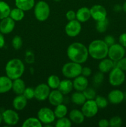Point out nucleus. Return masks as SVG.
<instances>
[{"label":"nucleus","instance_id":"nucleus-49","mask_svg":"<svg viewBox=\"0 0 126 127\" xmlns=\"http://www.w3.org/2000/svg\"><path fill=\"white\" fill-rule=\"evenodd\" d=\"M3 121V118H2V114L0 112V124L2 123V122Z\"/></svg>","mask_w":126,"mask_h":127},{"label":"nucleus","instance_id":"nucleus-31","mask_svg":"<svg viewBox=\"0 0 126 127\" xmlns=\"http://www.w3.org/2000/svg\"><path fill=\"white\" fill-rule=\"evenodd\" d=\"M61 80L59 77L56 75H51L48 77V80H47V84L49 86L51 89H56L59 87L60 84Z\"/></svg>","mask_w":126,"mask_h":127},{"label":"nucleus","instance_id":"nucleus-39","mask_svg":"<svg viewBox=\"0 0 126 127\" xmlns=\"http://www.w3.org/2000/svg\"><path fill=\"white\" fill-rule=\"evenodd\" d=\"M104 79V75L103 73H101V72H98V73H96V74L94 75L93 78V83L95 84V85L96 86H99L100 84H101L102 83V82L103 81Z\"/></svg>","mask_w":126,"mask_h":127},{"label":"nucleus","instance_id":"nucleus-27","mask_svg":"<svg viewBox=\"0 0 126 127\" xmlns=\"http://www.w3.org/2000/svg\"><path fill=\"white\" fill-rule=\"evenodd\" d=\"M25 11L18 7H16L12 9H11L10 12L9 17L12 18L14 21H21L25 17Z\"/></svg>","mask_w":126,"mask_h":127},{"label":"nucleus","instance_id":"nucleus-19","mask_svg":"<svg viewBox=\"0 0 126 127\" xmlns=\"http://www.w3.org/2000/svg\"><path fill=\"white\" fill-rule=\"evenodd\" d=\"M90 9L87 7H82L76 12V19L80 22H85L91 18Z\"/></svg>","mask_w":126,"mask_h":127},{"label":"nucleus","instance_id":"nucleus-1","mask_svg":"<svg viewBox=\"0 0 126 127\" xmlns=\"http://www.w3.org/2000/svg\"><path fill=\"white\" fill-rule=\"evenodd\" d=\"M67 57L72 62L82 64L86 62L89 57L88 48L80 42H74L67 49Z\"/></svg>","mask_w":126,"mask_h":127},{"label":"nucleus","instance_id":"nucleus-2","mask_svg":"<svg viewBox=\"0 0 126 127\" xmlns=\"http://www.w3.org/2000/svg\"><path fill=\"white\" fill-rule=\"evenodd\" d=\"M88 50L91 58L101 60L107 57L109 47L104 40H95L89 44Z\"/></svg>","mask_w":126,"mask_h":127},{"label":"nucleus","instance_id":"nucleus-30","mask_svg":"<svg viewBox=\"0 0 126 127\" xmlns=\"http://www.w3.org/2000/svg\"><path fill=\"white\" fill-rule=\"evenodd\" d=\"M42 123L38 118L30 117L26 119L22 124L23 127H42Z\"/></svg>","mask_w":126,"mask_h":127},{"label":"nucleus","instance_id":"nucleus-5","mask_svg":"<svg viewBox=\"0 0 126 127\" xmlns=\"http://www.w3.org/2000/svg\"><path fill=\"white\" fill-rule=\"evenodd\" d=\"M34 15L38 21L43 22L47 20L50 15L49 4L44 1H40L35 4Z\"/></svg>","mask_w":126,"mask_h":127},{"label":"nucleus","instance_id":"nucleus-37","mask_svg":"<svg viewBox=\"0 0 126 127\" xmlns=\"http://www.w3.org/2000/svg\"><path fill=\"white\" fill-rule=\"evenodd\" d=\"M109 127H120L122 124V119L119 116L112 117L109 120Z\"/></svg>","mask_w":126,"mask_h":127},{"label":"nucleus","instance_id":"nucleus-40","mask_svg":"<svg viewBox=\"0 0 126 127\" xmlns=\"http://www.w3.org/2000/svg\"><path fill=\"white\" fill-rule=\"evenodd\" d=\"M120 68L124 71H126V57H123L116 62V66Z\"/></svg>","mask_w":126,"mask_h":127},{"label":"nucleus","instance_id":"nucleus-16","mask_svg":"<svg viewBox=\"0 0 126 127\" xmlns=\"http://www.w3.org/2000/svg\"><path fill=\"white\" fill-rule=\"evenodd\" d=\"M63 95L64 94L58 89H53L49 93L48 99L49 100V103L52 105L56 107L63 102V100H64Z\"/></svg>","mask_w":126,"mask_h":127},{"label":"nucleus","instance_id":"nucleus-35","mask_svg":"<svg viewBox=\"0 0 126 127\" xmlns=\"http://www.w3.org/2000/svg\"><path fill=\"white\" fill-rule=\"evenodd\" d=\"M82 92L84 93V95L85 96V97H86V100H93V99H95L96 96V92L91 88L87 87Z\"/></svg>","mask_w":126,"mask_h":127},{"label":"nucleus","instance_id":"nucleus-38","mask_svg":"<svg viewBox=\"0 0 126 127\" xmlns=\"http://www.w3.org/2000/svg\"><path fill=\"white\" fill-rule=\"evenodd\" d=\"M23 95L27 100H31V99L35 98V91L34 89H33L31 87L26 88L24 92L23 93Z\"/></svg>","mask_w":126,"mask_h":127},{"label":"nucleus","instance_id":"nucleus-15","mask_svg":"<svg viewBox=\"0 0 126 127\" xmlns=\"http://www.w3.org/2000/svg\"><path fill=\"white\" fill-rule=\"evenodd\" d=\"M124 99V94L119 89H114L110 91L107 95L109 102L114 105H117L122 102Z\"/></svg>","mask_w":126,"mask_h":127},{"label":"nucleus","instance_id":"nucleus-45","mask_svg":"<svg viewBox=\"0 0 126 127\" xmlns=\"http://www.w3.org/2000/svg\"><path fill=\"white\" fill-rule=\"evenodd\" d=\"M98 126L100 127H107L109 126V122L106 119H102L98 122Z\"/></svg>","mask_w":126,"mask_h":127},{"label":"nucleus","instance_id":"nucleus-26","mask_svg":"<svg viewBox=\"0 0 126 127\" xmlns=\"http://www.w3.org/2000/svg\"><path fill=\"white\" fill-rule=\"evenodd\" d=\"M86 99L83 92L77 91L73 93L71 95V101L78 105H82L86 102Z\"/></svg>","mask_w":126,"mask_h":127},{"label":"nucleus","instance_id":"nucleus-21","mask_svg":"<svg viewBox=\"0 0 126 127\" xmlns=\"http://www.w3.org/2000/svg\"><path fill=\"white\" fill-rule=\"evenodd\" d=\"M27 99L23 94L17 95L12 101V106L16 110H22L25 108L27 104Z\"/></svg>","mask_w":126,"mask_h":127},{"label":"nucleus","instance_id":"nucleus-29","mask_svg":"<svg viewBox=\"0 0 126 127\" xmlns=\"http://www.w3.org/2000/svg\"><path fill=\"white\" fill-rule=\"evenodd\" d=\"M67 107L66 105L63 104V103L56 106L55 109L54 110V113L56 118H58V119L65 117L67 114Z\"/></svg>","mask_w":126,"mask_h":127},{"label":"nucleus","instance_id":"nucleus-24","mask_svg":"<svg viewBox=\"0 0 126 127\" xmlns=\"http://www.w3.org/2000/svg\"><path fill=\"white\" fill-rule=\"evenodd\" d=\"M35 4V0H15L16 7H18L23 11H28L32 9L34 7Z\"/></svg>","mask_w":126,"mask_h":127},{"label":"nucleus","instance_id":"nucleus-7","mask_svg":"<svg viewBox=\"0 0 126 127\" xmlns=\"http://www.w3.org/2000/svg\"><path fill=\"white\" fill-rule=\"evenodd\" d=\"M126 54V50L123 46L121 45L120 43H116L112 45L109 47L108 55L107 57L116 62L124 57Z\"/></svg>","mask_w":126,"mask_h":127},{"label":"nucleus","instance_id":"nucleus-36","mask_svg":"<svg viewBox=\"0 0 126 127\" xmlns=\"http://www.w3.org/2000/svg\"><path fill=\"white\" fill-rule=\"evenodd\" d=\"M12 45L15 50L21 49L23 45V40L22 38L19 35H16L14 37L12 40Z\"/></svg>","mask_w":126,"mask_h":127},{"label":"nucleus","instance_id":"nucleus-10","mask_svg":"<svg viewBox=\"0 0 126 127\" xmlns=\"http://www.w3.org/2000/svg\"><path fill=\"white\" fill-rule=\"evenodd\" d=\"M81 30V22L77 19L69 21L65 27V33L70 37H75L79 35Z\"/></svg>","mask_w":126,"mask_h":127},{"label":"nucleus","instance_id":"nucleus-3","mask_svg":"<svg viewBox=\"0 0 126 127\" xmlns=\"http://www.w3.org/2000/svg\"><path fill=\"white\" fill-rule=\"evenodd\" d=\"M5 71L7 76L14 80L22 76L25 71V65L21 60L12 58L6 63Z\"/></svg>","mask_w":126,"mask_h":127},{"label":"nucleus","instance_id":"nucleus-25","mask_svg":"<svg viewBox=\"0 0 126 127\" xmlns=\"http://www.w3.org/2000/svg\"><path fill=\"white\" fill-rule=\"evenodd\" d=\"M73 88V82L70 81V79H67L61 81L58 89L65 95L70 93L72 91Z\"/></svg>","mask_w":126,"mask_h":127},{"label":"nucleus","instance_id":"nucleus-46","mask_svg":"<svg viewBox=\"0 0 126 127\" xmlns=\"http://www.w3.org/2000/svg\"><path fill=\"white\" fill-rule=\"evenodd\" d=\"M5 45V38L4 34L0 32V49L3 48Z\"/></svg>","mask_w":126,"mask_h":127},{"label":"nucleus","instance_id":"nucleus-11","mask_svg":"<svg viewBox=\"0 0 126 127\" xmlns=\"http://www.w3.org/2000/svg\"><path fill=\"white\" fill-rule=\"evenodd\" d=\"M51 88L47 84H40L34 89L35 98L39 101L46 100L50 93Z\"/></svg>","mask_w":126,"mask_h":127},{"label":"nucleus","instance_id":"nucleus-17","mask_svg":"<svg viewBox=\"0 0 126 127\" xmlns=\"http://www.w3.org/2000/svg\"><path fill=\"white\" fill-rule=\"evenodd\" d=\"M116 66V62L109 58H103L101 60L98 64L99 71L101 73H109L114 67Z\"/></svg>","mask_w":126,"mask_h":127},{"label":"nucleus","instance_id":"nucleus-42","mask_svg":"<svg viewBox=\"0 0 126 127\" xmlns=\"http://www.w3.org/2000/svg\"><path fill=\"white\" fill-rule=\"evenodd\" d=\"M65 17L69 21L76 19V12L72 10L67 11L65 14Z\"/></svg>","mask_w":126,"mask_h":127},{"label":"nucleus","instance_id":"nucleus-51","mask_svg":"<svg viewBox=\"0 0 126 127\" xmlns=\"http://www.w3.org/2000/svg\"><path fill=\"white\" fill-rule=\"evenodd\" d=\"M0 21H1V20H0Z\"/></svg>","mask_w":126,"mask_h":127},{"label":"nucleus","instance_id":"nucleus-44","mask_svg":"<svg viewBox=\"0 0 126 127\" xmlns=\"http://www.w3.org/2000/svg\"><path fill=\"white\" fill-rule=\"evenodd\" d=\"M119 42L122 46L126 48V33H123L120 35L119 37Z\"/></svg>","mask_w":126,"mask_h":127},{"label":"nucleus","instance_id":"nucleus-47","mask_svg":"<svg viewBox=\"0 0 126 127\" xmlns=\"http://www.w3.org/2000/svg\"><path fill=\"white\" fill-rule=\"evenodd\" d=\"M113 9L114 11H116V12H119V11H121V10H122V7L121 5L116 4L114 6Z\"/></svg>","mask_w":126,"mask_h":127},{"label":"nucleus","instance_id":"nucleus-12","mask_svg":"<svg viewBox=\"0 0 126 127\" xmlns=\"http://www.w3.org/2000/svg\"><path fill=\"white\" fill-rule=\"evenodd\" d=\"M91 17L96 21H102L107 18V11L105 7L100 4H95L90 9Z\"/></svg>","mask_w":126,"mask_h":127},{"label":"nucleus","instance_id":"nucleus-43","mask_svg":"<svg viewBox=\"0 0 126 127\" xmlns=\"http://www.w3.org/2000/svg\"><path fill=\"white\" fill-rule=\"evenodd\" d=\"M104 41L108 45V47H110V46L115 43V38H114V37L111 35L106 36L105 39H104Z\"/></svg>","mask_w":126,"mask_h":127},{"label":"nucleus","instance_id":"nucleus-32","mask_svg":"<svg viewBox=\"0 0 126 127\" xmlns=\"http://www.w3.org/2000/svg\"><path fill=\"white\" fill-rule=\"evenodd\" d=\"M109 26V21L107 18L102 21H96V29L100 33H103L106 32Z\"/></svg>","mask_w":126,"mask_h":127},{"label":"nucleus","instance_id":"nucleus-48","mask_svg":"<svg viewBox=\"0 0 126 127\" xmlns=\"http://www.w3.org/2000/svg\"><path fill=\"white\" fill-rule=\"evenodd\" d=\"M122 10H123L124 12H126V1L124 2L123 5L122 6Z\"/></svg>","mask_w":126,"mask_h":127},{"label":"nucleus","instance_id":"nucleus-9","mask_svg":"<svg viewBox=\"0 0 126 127\" xmlns=\"http://www.w3.org/2000/svg\"><path fill=\"white\" fill-rule=\"evenodd\" d=\"M99 108L98 107L95 100H86L82 107L81 111L85 117L91 118L97 114Z\"/></svg>","mask_w":126,"mask_h":127},{"label":"nucleus","instance_id":"nucleus-41","mask_svg":"<svg viewBox=\"0 0 126 127\" xmlns=\"http://www.w3.org/2000/svg\"><path fill=\"white\" fill-rule=\"evenodd\" d=\"M91 73H92V70H91V68H89V67L85 66L83 67V68H82L81 75L87 78V77L90 76L91 75Z\"/></svg>","mask_w":126,"mask_h":127},{"label":"nucleus","instance_id":"nucleus-6","mask_svg":"<svg viewBox=\"0 0 126 127\" xmlns=\"http://www.w3.org/2000/svg\"><path fill=\"white\" fill-rule=\"evenodd\" d=\"M126 79V75L122 69L117 67H114L109 74V82L112 86H119L124 83Z\"/></svg>","mask_w":126,"mask_h":127},{"label":"nucleus","instance_id":"nucleus-22","mask_svg":"<svg viewBox=\"0 0 126 127\" xmlns=\"http://www.w3.org/2000/svg\"><path fill=\"white\" fill-rule=\"evenodd\" d=\"M25 88V83L24 81L21 79V78L12 80V90L17 95L23 94Z\"/></svg>","mask_w":126,"mask_h":127},{"label":"nucleus","instance_id":"nucleus-14","mask_svg":"<svg viewBox=\"0 0 126 127\" xmlns=\"http://www.w3.org/2000/svg\"><path fill=\"white\" fill-rule=\"evenodd\" d=\"M15 21L9 16L0 21V32L4 35L11 33L15 27Z\"/></svg>","mask_w":126,"mask_h":127},{"label":"nucleus","instance_id":"nucleus-18","mask_svg":"<svg viewBox=\"0 0 126 127\" xmlns=\"http://www.w3.org/2000/svg\"><path fill=\"white\" fill-rule=\"evenodd\" d=\"M88 86V80L86 77L82 75H79L75 78L73 81V86L77 91H81L85 90Z\"/></svg>","mask_w":126,"mask_h":127},{"label":"nucleus","instance_id":"nucleus-33","mask_svg":"<svg viewBox=\"0 0 126 127\" xmlns=\"http://www.w3.org/2000/svg\"><path fill=\"white\" fill-rule=\"evenodd\" d=\"M94 100L99 109H105L108 105V100L101 95H96Z\"/></svg>","mask_w":126,"mask_h":127},{"label":"nucleus","instance_id":"nucleus-50","mask_svg":"<svg viewBox=\"0 0 126 127\" xmlns=\"http://www.w3.org/2000/svg\"><path fill=\"white\" fill-rule=\"evenodd\" d=\"M54 1H55V2H59V1H61V0H53Z\"/></svg>","mask_w":126,"mask_h":127},{"label":"nucleus","instance_id":"nucleus-8","mask_svg":"<svg viewBox=\"0 0 126 127\" xmlns=\"http://www.w3.org/2000/svg\"><path fill=\"white\" fill-rule=\"evenodd\" d=\"M37 117L40 121L43 124H49L55 120V115L54 111L48 107H42L37 113Z\"/></svg>","mask_w":126,"mask_h":127},{"label":"nucleus","instance_id":"nucleus-34","mask_svg":"<svg viewBox=\"0 0 126 127\" xmlns=\"http://www.w3.org/2000/svg\"><path fill=\"white\" fill-rule=\"evenodd\" d=\"M55 126L56 127H70L72 126V122L70 119L64 117L58 119Z\"/></svg>","mask_w":126,"mask_h":127},{"label":"nucleus","instance_id":"nucleus-13","mask_svg":"<svg viewBox=\"0 0 126 127\" xmlns=\"http://www.w3.org/2000/svg\"><path fill=\"white\" fill-rule=\"evenodd\" d=\"M2 114L3 122L9 126L16 125L19 120V114L15 110L12 109H7L4 110Z\"/></svg>","mask_w":126,"mask_h":127},{"label":"nucleus","instance_id":"nucleus-23","mask_svg":"<svg viewBox=\"0 0 126 127\" xmlns=\"http://www.w3.org/2000/svg\"><path fill=\"white\" fill-rule=\"evenodd\" d=\"M69 117L72 122L76 124H81L85 120V115L81 110L73 109L69 112Z\"/></svg>","mask_w":126,"mask_h":127},{"label":"nucleus","instance_id":"nucleus-4","mask_svg":"<svg viewBox=\"0 0 126 127\" xmlns=\"http://www.w3.org/2000/svg\"><path fill=\"white\" fill-rule=\"evenodd\" d=\"M82 68L81 64L71 61L63 66L61 72L63 76L67 79H74L81 74Z\"/></svg>","mask_w":126,"mask_h":127},{"label":"nucleus","instance_id":"nucleus-28","mask_svg":"<svg viewBox=\"0 0 126 127\" xmlns=\"http://www.w3.org/2000/svg\"><path fill=\"white\" fill-rule=\"evenodd\" d=\"M11 9L6 2L0 0V20L9 16Z\"/></svg>","mask_w":126,"mask_h":127},{"label":"nucleus","instance_id":"nucleus-20","mask_svg":"<svg viewBox=\"0 0 126 127\" xmlns=\"http://www.w3.org/2000/svg\"><path fill=\"white\" fill-rule=\"evenodd\" d=\"M12 80L7 76H0V94H4L12 89Z\"/></svg>","mask_w":126,"mask_h":127}]
</instances>
